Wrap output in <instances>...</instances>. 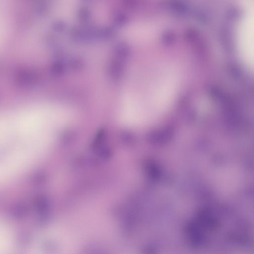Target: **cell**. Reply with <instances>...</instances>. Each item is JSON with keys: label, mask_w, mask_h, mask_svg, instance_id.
Masks as SVG:
<instances>
[{"label": "cell", "mask_w": 254, "mask_h": 254, "mask_svg": "<svg viewBox=\"0 0 254 254\" xmlns=\"http://www.w3.org/2000/svg\"><path fill=\"white\" fill-rule=\"evenodd\" d=\"M48 122L45 111L37 107L0 117V161L38 156L45 144Z\"/></svg>", "instance_id": "1"}, {"label": "cell", "mask_w": 254, "mask_h": 254, "mask_svg": "<svg viewBox=\"0 0 254 254\" xmlns=\"http://www.w3.org/2000/svg\"><path fill=\"white\" fill-rule=\"evenodd\" d=\"M246 11L238 25L237 40L243 61L249 68L254 64L253 0H246Z\"/></svg>", "instance_id": "2"}, {"label": "cell", "mask_w": 254, "mask_h": 254, "mask_svg": "<svg viewBox=\"0 0 254 254\" xmlns=\"http://www.w3.org/2000/svg\"><path fill=\"white\" fill-rule=\"evenodd\" d=\"M11 237L8 229L0 223V254L4 253L10 249Z\"/></svg>", "instance_id": "3"}]
</instances>
